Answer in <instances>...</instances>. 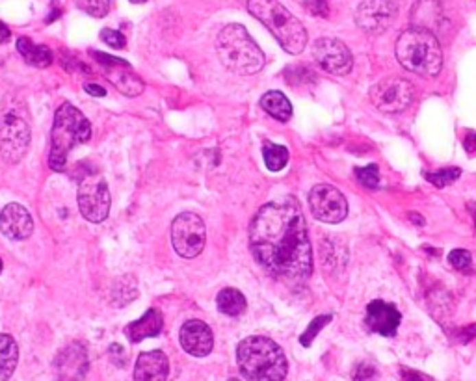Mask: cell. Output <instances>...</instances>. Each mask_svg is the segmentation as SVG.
<instances>
[{
  "label": "cell",
  "instance_id": "13",
  "mask_svg": "<svg viewBox=\"0 0 476 381\" xmlns=\"http://www.w3.org/2000/svg\"><path fill=\"white\" fill-rule=\"evenodd\" d=\"M313 56L324 71L337 75V77L348 75L354 65L348 47L335 38L316 39L315 45H313Z\"/></svg>",
  "mask_w": 476,
  "mask_h": 381
},
{
  "label": "cell",
  "instance_id": "22",
  "mask_svg": "<svg viewBox=\"0 0 476 381\" xmlns=\"http://www.w3.org/2000/svg\"><path fill=\"white\" fill-rule=\"evenodd\" d=\"M413 21H415V28H425L433 34L431 23L443 21V12H441L438 0H418L413 8Z\"/></svg>",
  "mask_w": 476,
  "mask_h": 381
},
{
  "label": "cell",
  "instance_id": "38",
  "mask_svg": "<svg viewBox=\"0 0 476 381\" xmlns=\"http://www.w3.org/2000/svg\"><path fill=\"white\" fill-rule=\"evenodd\" d=\"M315 2L316 6H320V8H324V0H313Z\"/></svg>",
  "mask_w": 476,
  "mask_h": 381
},
{
  "label": "cell",
  "instance_id": "29",
  "mask_svg": "<svg viewBox=\"0 0 476 381\" xmlns=\"http://www.w3.org/2000/svg\"><path fill=\"white\" fill-rule=\"evenodd\" d=\"M77 6L91 17L101 19L110 12V0H77Z\"/></svg>",
  "mask_w": 476,
  "mask_h": 381
},
{
  "label": "cell",
  "instance_id": "40",
  "mask_svg": "<svg viewBox=\"0 0 476 381\" xmlns=\"http://www.w3.org/2000/svg\"><path fill=\"white\" fill-rule=\"evenodd\" d=\"M132 4H143V2H147V0H130Z\"/></svg>",
  "mask_w": 476,
  "mask_h": 381
},
{
  "label": "cell",
  "instance_id": "6",
  "mask_svg": "<svg viewBox=\"0 0 476 381\" xmlns=\"http://www.w3.org/2000/svg\"><path fill=\"white\" fill-rule=\"evenodd\" d=\"M250 13L263 23L289 54H300L307 45V30L277 0H248Z\"/></svg>",
  "mask_w": 476,
  "mask_h": 381
},
{
  "label": "cell",
  "instance_id": "19",
  "mask_svg": "<svg viewBox=\"0 0 476 381\" xmlns=\"http://www.w3.org/2000/svg\"><path fill=\"white\" fill-rule=\"evenodd\" d=\"M162 328H164V320H162L160 310L149 309L140 320H136L125 328V335L129 336L130 343H140L149 336L160 335Z\"/></svg>",
  "mask_w": 476,
  "mask_h": 381
},
{
  "label": "cell",
  "instance_id": "24",
  "mask_svg": "<svg viewBox=\"0 0 476 381\" xmlns=\"http://www.w3.org/2000/svg\"><path fill=\"white\" fill-rule=\"evenodd\" d=\"M19 361V348L10 335H0V381L12 378L13 370Z\"/></svg>",
  "mask_w": 476,
  "mask_h": 381
},
{
  "label": "cell",
  "instance_id": "27",
  "mask_svg": "<svg viewBox=\"0 0 476 381\" xmlns=\"http://www.w3.org/2000/svg\"><path fill=\"white\" fill-rule=\"evenodd\" d=\"M460 175H462V169L460 168H447L439 169V171H433V173H425V177L433 184V186L443 188L452 184L454 181H457Z\"/></svg>",
  "mask_w": 476,
  "mask_h": 381
},
{
  "label": "cell",
  "instance_id": "7",
  "mask_svg": "<svg viewBox=\"0 0 476 381\" xmlns=\"http://www.w3.org/2000/svg\"><path fill=\"white\" fill-rule=\"evenodd\" d=\"M30 145V125L21 112L4 108L0 114V155L10 164L23 160Z\"/></svg>",
  "mask_w": 476,
  "mask_h": 381
},
{
  "label": "cell",
  "instance_id": "9",
  "mask_svg": "<svg viewBox=\"0 0 476 381\" xmlns=\"http://www.w3.org/2000/svg\"><path fill=\"white\" fill-rule=\"evenodd\" d=\"M206 229L201 216L193 212L179 214L171 221V244L182 258H195L205 249Z\"/></svg>",
  "mask_w": 476,
  "mask_h": 381
},
{
  "label": "cell",
  "instance_id": "31",
  "mask_svg": "<svg viewBox=\"0 0 476 381\" xmlns=\"http://www.w3.org/2000/svg\"><path fill=\"white\" fill-rule=\"evenodd\" d=\"M449 262L456 270H467L473 262V258H471V253L467 249H454V251L449 253Z\"/></svg>",
  "mask_w": 476,
  "mask_h": 381
},
{
  "label": "cell",
  "instance_id": "15",
  "mask_svg": "<svg viewBox=\"0 0 476 381\" xmlns=\"http://www.w3.org/2000/svg\"><path fill=\"white\" fill-rule=\"evenodd\" d=\"M0 231L10 240H26L34 233V221L30 212L19 203H10L0 212Z\"/></svg>",
  "mask_w": 476,
  "mask_h": 381
},
{
  "label": "cell",
  "instance_id": "5",
  "mask_svg": "<svg viewBox=\"0 0 476 381\" xmlns=\"http://www.w3.org/2000/svg\"><path fill=\"white\" fill-rule=\"evenodd\" d=\"M216 52L227 71L246 77L264 67V54L242 25H227L218 36Z\"/></svg>",
  "mask_w": 476,
  "mask_h": 381
},
{
  "label": "cell",
  "instance_id": "32",
  "mask_svg": "<svg viewBox=\"0 0 476 381\" xmlns=\"http://www.w3.org/2000/svg\"><path fill=\"white\" fill-rule=\"evenodd\" d=\"M101 39H103L106 45L112 47V49H123V47L127 45V38L121 32L112 30V28H104L103 32H101Z\"/></svg>",
  "mask_w": 476,
  "mask_h": 381
},
{
  "label": "cell",
  "instance_id": "14",
  "mask_svg": "<svg viewBox=\"0 0 476 381\" xmlns=\"http://www.w3.org/2000/svg\"><path fill=\"white\" fill-rule=\"evenodd\" d=\"M396 6L391 0H365L355 12V23L368 34H380L391 25Z\"/></svg>",
  "mask_w": 476,
  "mask_h": 381
},
{
  "label": "cell",
  "instance_id": "37",
  "mask_svg": "<svg viewBox=\"0 0 476 381\" xmlns=\"http://www.w3.org/2000/svg\"><path fill=\"white\" fill-rule=\"evenodd\" d=\"M412 220L415 221V223H417V221H418V223H420V225H425V220H423V218H420V216H415V214H412Z\"/></svg>",
  "mask_w": 476,
  "mask_h": 381
},
{
  "label": "cell",
  "instance_id": "25",
  "mask_svg": "<svg viewBox=\"0 0 476 381\" xmlns=\"http://www.w3.org/2000/svg\"><path fill=\"white\" fill-rule=\"evenodd\" d=\"M218 310L226 317H240L246 312V296L237 288H224L216 297Z\"/></svg>",
  "mask_w": 476,
  "mask_h": 381
},
{
  "label": "cell",
  "instance_id": "21",
  "mask_svg": "<svg viewBox=\"0 0 476 381\" xmlns=\"http://www.w3.org/2000/svg\"><path fill=\"white\" fill-rule=\"evenodd\" d=\"M17 51L25 58V62L32 67H49L52 64V51L45 45H36L32 39L19 38L17 39Z\"/></svg>",
  "mask_w": 476,
  "mask_h": 381
},
{
  "label": "cell",
  "instance_id": "23",
  "mask_svg": "<svg viewBox=\"0 0 476 381\" xmlns=\"http://www.w3.org/2000/svg\"><path fill=\"white\" fill-rule=\"evenodd\" d=\"M261 106L266 114H270L272 117H276L277 121H289L292 117V104L281 91H268L261 97Z\"/></svg>",
  "mask_w": 476,
  "mask_h": 381
},
{
  "label": "cell",
  "instance_id": "33",
  "mask_svg": "<svg viewBox=\"0 0 476 381\" xmlns=\"http://www.w3.org/2000/svg\"><path fill=\"white\" fill-rule=\"evenodd\" d=\"M354 381H378V370L370 362H359L354 370Z\"/></svg>",
  "mask_w": 476,
  "mask_h": 381
},
{
  "label": "cell",
  "instance_id": "10",
  "mask_svg": "<svg viewBox=\"0 0 476 381\" xmlns=\"http://www.w3.org/2000/svg\"><path fill=\"white\" fill-rule=\"evenodd\" d=\"M413 86L404 78H383L370 88V101L381 112L394 114L405 110L413 101Z\"/></svg>",
  "mask_w": 476,
  "mask_h": 381
},
{
  "label": "cell",
  "instance_id": "28",
  "mask_svg": "<svg viewBox=\"0 0 476 381\" xmlns=\"http://www.w3.org/2000/svg\"><path fill=\"white\" fill-rule=\"evenodd\" d=\"M331 318H333L331 315H320V317H316L315 320L309 323V328L305 330V333L300 336V343H302L303 346H311V343L315 341V336L320 333V330H324V328L331 322Z\"/></svg>",
  "mask_w": 476,
  "mask_h": 381
},
{
  "label": "cell",
  "instance_id": "43",
  "mask_svg": "<svg viewBox=\"0 0 476 381\" xmlns=\"http://www.w3.org/2000/svg\"><path fill=\"white\" fill-rule=\"evenodd\" d=\"M475 143H476V138H475Z\"/></svg>",
  "mask_w": 476,
  "mask_h": 381
},
{
  "label": "cell",
  "instance_id": "18",
  "mask_svg": "<svg viewBox=\"0 0 476 381\" xmlns=\"http://www.w3.org/2000/svg\"><path fill=\"white\" fill-rule=\"evenodd\" d=\"M169 374V361L160 349L145 352L138 357L134 367L136 381H166Z\"/></svg>",
  "mask_w": 476,
  "mask_h": 381
},
{
  "label": "cell",
  "instance_id": "17",
  "mask_svg": "<svg viewBox=\"0 0 476 381\" xmlns=\"http://www.w3.org/2000/svg\"><path fill=\"white\" fill-rule=\"evenodd\" d=\"M367 328L372 333H380L383 336H394L398 331V325L402 322V315L394 305L374 299L372 304L367 307Z\"/></svg>",
  "mask_w": 476,
  "mask_h": 381
},
{
  "label": "cell",
  "instance_id": "30",
  "mask_svg": "<svg viewBox=\"0 0 476 381\" xmlns=\"http://www.w3.org/2000/svg\"><path fill=\"white\" fill-rule=\"evenodd\" d=\"M355 177L357 181L367 188H376L378 182H380V169L378 166H365V168H357L355 169Z\"/></svg>",
  "mask_w": 476,
  "mask_h": 381
},
{
  "label": "cell",
  "instance_id": "34",
  "mask_svg": "<svg viewBox=\"0 0 476 381\" xmlns=\"http://www.w3.org/2000/svg\"><path fill=\"white\" fill-rule=\"evenodd\" d=\"M405 381H430V378H426L425 374H418V372H413V370L404 369L402 370Z\"/></svg>",
  "mask_w": 476,
  "mask_h": 381
},
{
  "label": "cell",
  "instance_id": "35",
  "mask_svg": "<svg viewBox=\"0 0 476 381\" xmlns=\"http://www.w3.org/2000/svg\"><path fill=\"white\" fill-rule=\"evenodd\" d=\"M86 91H88L90 95H93V97H104V95H106V90H104L103 86L97 84H86Z\"/></svg>",
  "mask_w": 476,
  "mask_h": 381
},
{
  "label": "cell",
  "instance_id": "39",
  "mask_svg": "<svg viewBox=\"0 0 476 381\" xmlns=\"http://www.w3.org/2000/svg\"><path fill=\"white\" fill-rule=\"evenodd\" d=\"M229 381H250V380H248V378H246V380H244V378H231V380H229Z\"/></svg>",
  "mask_w": 476,
  "mask_h": 381
},
{
  "label": "cell",
  "instance_id": "2",
  "mask_svg": "<svg viewBox=\"0 0 476 381\" xmlns=\"http://www.w3.org/2000/svg\"><path fill=\"white\" fill-rule=\"evenodd\" d=\"M240 372L250 381H283L289 362L283 349L266 336H248L238 344Z\"/></svg>",
  "mask_w": 476,
  "mask_h": 381
},
{
  "label": "cell",
  "instance_id": "11",
  "mask_svg": "<svg viewBox=\"0 0 476 381\" xmlns=\"http://www.w3.org/2000/svg\"><path fill=\"white\" fill-rule=\"evenodd\" d=\"M311 212L324 223H341L348 214L346 197L329 184H316L309 194Z\"/></svg>",
  "mask_w": 476,
  "mask_h": 381
},
{
  "label": "cell",
  "instance_id": "42",
  "mask_svg": "<svg viewBox=\"0 0 476 381\" xmlns=\"http://www.w3.org/2000/svg\"><path fill=\"white\" fill-rule=\"evenodd\" d=\"M0 271H2V258H0Z\"/></svg>",
  "mask_w": 476,
  "mask_h": 381
},
{
  "label": "cell",
  "instance_id": "41",
  "mask_svg": "<svg viewBox=\"0 0 476 381\" xmlns=\"http://www.w3.org/2000/svg\"><path fill=\"white\" fill-rule=\"evenodd\" d=\"M473 216H475V221H476V208H473Z\"/></svg>",
  "mask_w": 476,
  "mask_h": 381
},
{
  "label": "cell",
  "instance_id": "4",
  "mask_svg": "<svg viewBox=\"0 0 476 381\" xmlns=\"http://www.w3.org/2000/svg\"><path fill=\"white\" fill-rule=\"evenodd\" d=\"M91 125L82 112L73 104L64 103L56 110L51 132V155L49 166L54 171H64L67 166V156L73 149L90 140Z\"/></svg>",
  "mask_w": 476,
  "mask_h": 381
},
{
  "label": "cell",
  "instance_id": "3",
  "mask_svg": "<svg viewBox=\"0 0 476 381\" xmlns=\"http://www.w3.org/2000/svg\"><path fill=\"white\" fill-rule=\"evenodd\" d=\"M396 58L404 69L420 77H436L443 67V51L436 34L415 26L400 34Z\"/></svg>",
  "mask_w": 476,
  "mask_h": 381
},
{
  "label": "cell",
  "instance_id": "26",
  "mask_svg": "<svg viewBox=\"0 0 476 381\" xmlns=\"http://www.w3.org/2000/svg\"><path fill=\"white\" fill-rule=\"evenodd\" d=\"M263 156L264 164L270 171H281L289 162V149L276 143H264Z\"/></svg>",
  "mask_w": 476,
  "mask_h": 381
},
{
  "label": "cell",
  "instance_id": "36",
  "mask_svg": "<svg viewBox=\"0 0 476 381\" xmlns=\"http://www.w3.org/2000/svg\"><path fill=\"white\" fill-rule=\"evenodd\" d=\"M10 38H12V32H10V28H8L2 21H0V43H6V41H10Z\"/></svg>",
  "mask_w": 476,
  "mask_h": 381
},
{
  "label": "cell",
  "instance_id": "1",
  "mask_svg": "<svg viewBox=\"0 0 476 381\" xmlns=\"http://www.w3.org/2000/svg\"><path fill=\"white\" fill-rule=\"evenodd\" d=\"M250 249L257 265L268 275L287 283H298L313 271L307 223L294 197L266 203L250 225Z\"/></svg>",
  "mask_w": 476,
  "mask_h": 381
},
{
  "label": "cell",
  "instance_id": "16",
  "mask_svg": "<svg viewBox=\"0 0 476 381\" xmlns=\"http://www.w3.org/2000/svg\"><path fill=\"white\" fill-rule=\"evenodd\" d=\"M180 346L193 357L209 356L214 346L213 331L201 320H188L180 328Z\"/></svg>",
  "mask_w": 476,
  "mask_h": 381
},
{
  "label": "cell",
  "instance_id": "8",
  "mask_svg": "<svg viewBox=\"0 0 476 381\" xmlns=\"http://www.w3.org/2000/svg\"><path fill=\"white\" fill-rule=\"evenodd\" d=\"M110 205H112V197H110L108 184L101 175L90 171L78 184L80 214L91 223H101L108 218Z\"/></svg>",
  "mask_w": 476,
  "mask_h": 381
},
{
  "label": "cell",
  "instance_id": "12",
  "mask_svg": "<svg viewBox=\"0 0 476 381\" xmlns=\"http://www.w3.org/2000/svg\"><path fill=\"white\" fill-rule=\"evenodd\" d=\"M91 56L99 62L103 73L108 77V80L112 84L116 86L117 90L121 91L123 95L127 97H136L143 91V82L142 78L138 77L130 65L125 62V60L114 58V56H108V54H103V52H93L91 51Z\"/></svg>",
  "mask_w": 476,
  "mask_h": 381
},
{
  "label": "cell",
  "instance_id": "20",
  "mask_svg": "<svg viewBox=\"0 0 476 381\" xmlns=\"http://www.w3.org/2000/svg\"><path fill=\"white\" fill-rule=\"evenodd\" d=\"M86 367H88L86 352H84V348H80L78 344L65 349L64 354H62V357L58 359L60 376L65 378L67 381H71L73 378H78L77 372L73 369H77L80 374H84V372H86ZM78 380H80V378H78Z\"/></svg>",
  "mask_w": 476,
  "mask_h": 381
}]
</instances>
